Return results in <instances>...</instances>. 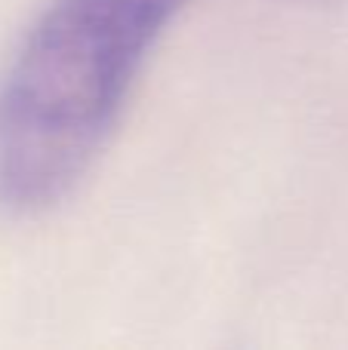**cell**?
<instances>
[{
  "instance_id": "cell-1",
  "label": "cell",
  "mask_w": 348,
  "mask_h": 350,
  "mask_svg": "<svg viewBox=\"0 0 348 350\" xmlns=\"http://www.w3.org/2000/svg\"><path fill=\"white\" fill-rule=\"evenodd\" d=\"M191 0H49L0 77V209L40 215L114 135L136 77Z\"/></svg>"
}]
</instances>
